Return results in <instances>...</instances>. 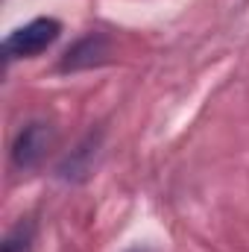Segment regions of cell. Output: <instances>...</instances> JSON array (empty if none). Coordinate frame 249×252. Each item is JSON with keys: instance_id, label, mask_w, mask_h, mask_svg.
I'll return each mask as SVG.
<instances>
[{"instance_id": "7a4b0ae2", "label": "cell", "mask_w": 249, "mask_h": 252, "mask_svg": "<svg viewBox=\"0 0 249 252\" xmlns=\"http://www.w3.org/2000/svg\"><path fill=\"white\" fill-rule=\"evenodd\" d=\"M53 129L47 124H30L21 129V135L15 138V144H12V161H15V167H21V170H30V167H35L44 156H47V150L53 147Z\"/></svg>"}, {"instance_id": "277c9868", "label": "cell", "mask_w": 249, "mask_h": 252, "mask_svg": "<svg viewBox=\"0 0 249 252\" xmlns=\"http://www.w3.org/2000/svg\"><path fill=\"white\" fill-rule=\"evenodd\" d=\"M35 241V226L32 220H21L3 241V252H30Z\"/></svg>"}, {"instance_id": "6da1fadb", "label": "cell", "mask_w": 249, "mask_h": 252, "mask_svg": "<svg viewBox=\"0 0 249 252\" xmlns=\"http://www.w3.org/2000/svg\"><path fill=\"white\" fill-rule=\"evenodd\" d=\"M62 32V24L56 18H35L24 27H18L15 32H9V38L3 41V53H6V62L12 59H30V56H38L44 53Z\"/></svg>"}, {"instance_id": "5b68a950", "label": "cell", "mask_w": 249, "mask_h": 252, "mask_svg": "<svg viewBox=\"0 0 249 252\" xmlns=\"http://www.w3.org/2000/svg\"><path fill=\"white\" fill-rule=\"evenodd\" d=\"M132 252H150V250L147 247H138V250H132Z\"/></svg>"}, {"instance_id": "3957f363", "label": "cell", "mask_w": 249, "mask_h": 252, "mask_svg": "<svg viewBox=\"0 0 249 252\" xmlns=\"http://www.w3.org/2000/svg\"><path fill=\"white\" fill-rule=\"evenodd\" d=\"M103 53H106V41L100 35H88L73 50H67V59L62 62V67L67 70V67H79V64H94L97 56H103Z\"/></svg>"}]
</instances>
